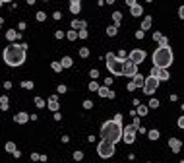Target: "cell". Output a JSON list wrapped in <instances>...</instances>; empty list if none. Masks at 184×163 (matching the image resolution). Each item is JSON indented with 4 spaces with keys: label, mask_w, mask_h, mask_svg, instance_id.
Here are the masks:
<instances>
[{
    "label": "cell",
    "mask_w": 184,
    "mask_h": 163,
    "mask_svg": "<svg viewBox=\"0 0 184 163\" xmlns=\"http://www.w3.org/2000/svg\"><path fill=\"white\" fill-rule=\"evenodd\" d=\"M4 62L8 66H21L25 62V45H8L4 49Z\"/></svg>",
    "instance_id": "cell-1"
},
{
    "label": "cell",
    "mask_w": 184,
    "mask_h": 163,
    "mask_svg": "<svg viewBox=\"0 0 184 163\" xmlns=\"http://www.w3.org/2000/svg\"><path fill=\"white\" fill-rule=\"evenodd\" d=\"M101 136H103V140H109V142L116 144V142L122 138V126H120V122L107 121L105 124L101 126Z\"/></svg>",
    "instance_id": "cell-2"
},
{
    "label": "cell",
    "mask_w": 184,
    "mask_h": 163,
    "mask_svg": "<svg viewBox=\"0 0 184 163\" xmlns=\"http://www.w3.org/2000/svg\"><path fill=\"white\" fill-rule=\"evenodd\" d=\"M173 64V51L169 47H159L155 52H153V66L155 68H169Z\"/></svg>",
    "instance_id": "cell-3"
},
{
    "label": "cell",
    "mask_w": 184,
    "mask_h": 163,
    "mask_svg": "<svg viewBox=\"0 0 184 163\" xmlns=\"http://www.w3.org/2000/svg\"><path fill=\"white\" fill-rule=\"evenodd\" d=\"M107 68H109L115 76H122V70H124V60H120L116 55L109 52V55H107Z\"/></svg>",
    "instance_id": "cell-4"
},
{
    "label": "cell",
    "mask_w": 184,
    "mask_h": 163,
    "mask_svg": "<svg viewBox=\"0 0 184 163\" xmlns=\"http://www.w3.org/2000/svg\"><path fill=\"white\" fill-rule=\"evenodd\" d=\"M97 154L101 155L103 159L112 157V155H115V144L109 142V140H101V144L97 146Z\"/></svg>",
    "instance_id": "cell-5"
},
{
    "label": "cell",
    "mask_w": 184,
    "mask_h": 163,
    "mask_svg": "<svg viewBox=\"0 0 184 163\" xmlns=\"http://www.w3.org/2000/svg\"><path fill=\"white\" fill-rule=\"evenodd\" d=\"M157 88H159V80H157L155 76H149V78H145V82H143V91H145L147 95H153Z\"/></svg>",
    "instance_id": "cell-6"
},
{
    "label": "cell",
    "mask_w": 184,
    "mask_h": 163,
    "mask_svg": "<svg viewBox=\"0 0 184 163\" xmlns=\"http://www.w3.org/2000/svg\"><path fill=\"white\" fill-rule=\"evenodd\" d=\"M130 62H134V64L138 66L140 62H143L145 60V51H140V49H136V51H132L130 52V58H128Z\"/></svg>",
    "instance_id": "cell-7"
},
{
    "label": "cell",
    "mask_w": 184,
    "mask_h": 163,
    "mask_svg": "<svg viewBox=\"0 0 184 163\" xmlns=\"http://www.w3.org/2000/svg\"><path fill=\"white\" fill-rule=\"evenodd\" d=\"M122 74L124 76H136L138 74V68H136V64L134 62H130V60H124V70H122Z\"/></svg>",
    "instance_id": "cell-8"
},
{
    "label": "cell",
    "mask_w": 184,
    "mask_h": 163,
    "mask_svg": "<svg viewBox=\"0 0 184 163\" xmlns=\"http://www.w3.org/2000/svg\"><path fill=\"white\" fill-rule=\"evenodd\" d=\"M151 76H155V78L159 80V82H161V80H169V78H170L169 72H167L165 68H155V66L151 68Z\"/></svg>",
    "instance_id": "cell-9"
},
{
    "label": "cell",
    "mask_w": 184,
    "mask_h": 163,
    "mask_svg": "<svg viewBox=\"0 0 184 163\" xmlns=\"http://www.w3.org/2000/svg\"><path fill=\"white\" fill-rule=\"evenodd\" d=\"M128 6L132 8V16H136V18H140V16H142L143 8L138 4V2H134V0H128Z\"/></svg>",
    "instance_id": "cell-10"
},
{
    "label": "cell",
    "mask_w": 184,
    "mask_h": 163,
    "mask_svg": "<svg viewBox=\"0 0 184 163\" xmlns=\"http://www.w3.org/2000/svg\"><path fill=\"white\" fill-rule=\"evenodd\" d=\"M14 121L18 122V124H25V122L29 121V115L27 113H18V115L14 116Z\"/></svg>",
    "instance_id": "cell-11"
},
{
    "label": "cell",
    "mask_w": 184,
    "mask_h": 163,
    "mask_svg": "<svg viewBox=\"0 0 184 163\" xmlns=\"http://www.w3.org/2000/svg\"><path fill=\"white\" fill-rule=\"evenodd\" d=\"M169 146H170V149H173V152H180V140H176V138H170L169 140Z\"/></svg>",
    "instance_id": "cell-12"
},
{
    "label": "cell",
    "mask_w": 184,
    "mask_h": 163,
    "mask_svg": "<svg viewBox=\"0 0 184 163\" xmlns=\"http://www.w3.org/2000/svg\"><path fill=\"white\" fill-rule=\"evenodd\" d=\"M79 10H82V4H79L78 0H72L70 2V12L72 14H79Z\"/></svg>",
    "instance_id": "cell-13"
},
{
    "label": "cell",
    "mask_w": 184,
    "mask_h": 163,
    "mask_svg": "<svg viewBox=\"0 0 184 163\" xmlns=\"http://www.w3.org/2000/svg\"><path fill=\"white\" fill-rule=\"evenodd\" d=\"M143 82H145V80H143V76L136 74V76H134V82H130V84H132L134 89H136V88H140V85H143Z\"/></svg>",
    "instance_id": "cell-14"
},
{
    "label": "cell",
    "mask_w": 184,
    "mask_h": 163,
    "mask_svg": "<svg viewBox=\"0 0 184 163\" xmlns=\"http://www.w3.org/2000/svg\"><path fill=\"white\" fill-rule=\"evenodd\" d=\"M97 91H99V95H101V97H115V93L110 91L109 88H99Z\"/></svg>",
    "instance_id": "cell-15"
},
{
    "label": "cell",
    "mask_w": 184,
    "mask_h": 163,
    "mask_svg": "<svg viewBox=\"0 0 184 163\" xmlns=\"http://www.w3.org/2000/svg\"><path fill=\"white\" fill-rule=\"evenodd\" d=\"M49 109H51V111H58V101H56V95H52L51 99H49Z\"/></svg>",
    "instance_id": "cell-16"
},
{
    "label": "cell",
    "mask_w": 184,
    "mask_h": 163,
    "mask_svg": "<svg viewBox=\"0 0 184 163\" xmlns=\"http://www.w3.org/2000/svg\"><path fill=\"white\" fill-rule=\"evenodd\" d=\"M6 152H10V154H14V155H19V152H18L14 142H8V144H6Z\"/></svg>",
    "instance_id": "cell-17"
},
{
    "label": "cell",
    "mask_w": 184,
    "mask_h": 163,
    "mask_svg": "<svg viewBox=\"0 0 184 163\" xmlns=\"http://www.w3.org/2000/svg\"><path fill=\"white\" fill-rule=\"evenodd\" d=\"M72 27H74V29H79V31H82V29H85V22L74 19V22H72Z\"/></svg>",
    "instance_id": "cell-18"
},
{
    "label": "cell",
    "mask_w": 184,
    "mask_h": 163,
    "mask_svg": "<svg viewBox=\"0 0 184 163\" xmlns=\"http://www.w3.org/2000/svg\"><path fill=\"white\" fill-rule=\"evenodd\" d=\"M153 39H157V41L161 43V47H169V45H167V39L163 37L161 33H153Z\"/></svg>",
    "instance_id": "cell-19"
},
{
    "label": "cell",
    "mask_w": 184,
    "mask_h": 163,
    "mask_svg": "<svg viewBox=\"0 0 184 163\" xmlns=\"http://www.w3.org/2000/svg\"><path fill=\"white\" fill-rule=\"evenodd\" d=\"M60 64H62V68H70V66H72V58H70V56H64V58L60 60Z\"/></svg>",
    "instance_id": "cell-20"
},
{
    "label": "cell",
    "mask_w": 184,
    "mask_h": 163,
    "mask_svg": "<svg viewBox=\"0 0 184 163\" xmlns=\"http://www.w3.org/2000/svg\"><path fill=\"white\" fill-rule=\"evenodd\" d=\"M149 27H151V18L147 16V18L143 19V23H142V31H145V29H149Z\"/></svg>",
    "instance_id": "cell-21"
},
{
    "label": "cell",
    "mask_w": 184,
    "mask_h": 163,
    "mask_svg": "<svg viewBox=\"0 0 184 163\" xmlns=\"http://www.w3.org/2000/svg\"><path fill=\"white\" fill-rule=\"evenodd\" d=\"M0 107H2V111H6V109H8V97H6V95H2V97H0Z\"/></svg>",
    "instance_id": "cell-22"
},
{
    "label": "cell",
    "mask_w": 184,
    "mask_h": 163,
    "mask_svg": "<svg viewBox=\"0 0 184 163\" xmlns=\"http://www.w3.org/2000/svg\"><path fill=\"white\" fill-rule=\"evenodd\" d=\"M138 115H140V116L147 115V107H145V105H138Z\"/></svg>",
    "instance_id": "cell-23"
},
{
    "label": "cell",
    "mask_w": 184,
    "mask_h": 163,
    "mask_svg": "<svg viewBox=\"0 0 184 163\" xmlns=\"http://www.w3.org/2000/svg\"><path fill=\"white\" fill-rule=\"evenodd\" d=\"M6 37H8V39H10V41H14V39H16V37H18V33H16V31H14V29H10V31H8V33H6Z\"/></svg>",
    "instance_id": "cell-24"
},
{
    "label": "cell",
    "mask_w": 184,
    "mask_h": 163,
    "mask_svg": "<svg viewBox=\"0 0 184 163\" xmlns=\"http://www.w3.org/2000/svg\"><path fill=\"white\" fill-rule=\"evenodd\" d=\"M66 37H68L70 41H76V39H78V31H68V35H66Z\"/></svg>",
    "instance_id": "cell-25"
},
{
    "label": "cell",
    "mask_w": 184,
    "mask_h": 163,
    "mask_svg": "<svg viewBox=\"0 0 184 163\" xmlns=\"http://www.w3.org/2000/svg\"><path fill=\"white\" fill-rule=\"evenodd\" d=\"M147 136H149L151 140H157V138H159V132H157V130H149V132H147Z\"/></svg>",
    "instance_id": "cell-26"
},
{
    "label": "cell",
    "mask_w": 184,
    "mask_h": 163,
    "mask_svg": "<svg viewBox=\"0 0 184 163\" xmlns=\"http://www.w3.org/2000/svg\"><path fill=\"white\" fill-rule=\"evenodd\" d=\"M112 19H115V23H120V19H122L120 12H115V14H112Z\"/></svg>",
    "instance_id": "cell-27"
},
{
    "label": "cell",
    "mask_w": 184,
    "mask_h": 163,
    "mask_svg": "<svg viewBox=\"0 0 184 163\" xmlns=\"http://www.w3.org/2000/svg\"><path fill=\"white\" fill-rule=\"evenodd\" d=\"M52 70H54V72H60V70H62V64H60V62H52Z\"/></svg>",
    "instance_id": "cell-28"
},
{
    "label": "cell",
    "mask_w": 184,
    "mask_h": 163,
    "mask_svg": "<svg viewBox=\"0 0 184 163\" xmlns=\"http://www.w3.org/2000/svg\"><path fill=\"white\" fill-rule=\"evenodd\" d=\"M107 33H109L110 37H112V35H116V25H112V27H109V29H107Z\"/></svg>",
    "instance_id": "cell-29"
},
{
    "label": "cell",
    "mask_w": 184,
    "mask_h": 163,
    "mask_svg": "<svg viewBox=\"0 0 184 163\" xmlns=\"http://www.w3.org/2000/svg\"><path fill=\"white\" fill-rule=\"evenodd\" d=\"M35 105H37V107H45V101H43L41 97H37L35 99Z\"/></svg>",
    "instance_id": "cell-30"
},
{
    "label": "cell",
    "mask_w": 184,
    "mask_h": 163,
    "mask_svg": "<svg viewBox=\"0 0 184 163\" xmlns=\"http://www.w3.org/2000/svg\"><path fill=\"white\" fill-rule=\"evenodd\" d=\"M78 37H79V39H85V37H87V31H85V29L78 31Z\"/></svg>",
    "instance_id": "cell-31"
},
{
    "label": "cell",
    "mask_w": 184,
    "mask_h": 163,
    "mask_svg": "<svg viewBox=\"0 0 184 163\" xmlns=\"http://www.w3.org/2000/svg\"><path fill=\"white\" fill-rule=\"evenodd\" d=\"M149 107H151V109L159 107V101H157V99H151V101H149Z\"/></svg>",
    "instance_id": "cell-32"
},
{
    "label": "cell",
    "mask_w": 184,
    "mask_h": 163,
    "mask_svg": "<svg viewBox=\"0 0 184 163\" xmlns=\"http://www.w3.org/2000/svg\"><path fill=\"white\" fill-rule=\"evenodd\" d=\"M89 89H91V91H97V89H99V85H97V82H91V84H89Z\"/></svg>",
    "instance_id": "cell-33"
},
{
    "label": "cell",
    "mask_w": 184,
    "mask_h": 163,
    "mask_svg": "<svg viewBox=\"0 0 184 163\" xmlns=\"http://www.w3.org/2000/svg\"><path fill=\"white\" fill-rule=\"evenodd\" d=\"M82 157H83V154H82V152H76V154H74V159H76V161H79Z\"/></svg>",
    "instance_id": "cell-34"
},
{
    "label": "cell",
    "mask_w": 184,
    "mask_h": 163,
    "mask_svg": "<svg viewBox=\"0 0 184 163\" xmlns=\"http://www.w3.org/2000/svg\"><path fill=\"white\" fill-rule=\"evenodd\" d=\"M21 85H23V88H25V89H31V88H33V82H23Z\"/></svg>",
    "instance_id": "cell-35"
},
{
    "label": "cell",
    "mask_w": 184,
    "mask_h": 163,
    "mask_svg": "<svg viewBox=\"0 0 184 163\" xmlns=\"http://www.w3.org/2000/svg\"><path fill=\"white\" fill-rule=\"evenodd\" d=\"M45 18H47V16H45V12H39V14H37V19H39V22H43Z\"/></svg>",
    "instance_id": "cell-36"
},
{
    "label": "cell",
    "mask_w": 184,
    "mask_h": 163,
    "mask_svg": "<svg viewBox=\"0 0 184 163\" xmlns=\"http://www.w3.org/2000/svg\"><path fill=\"white\" fill-rule=\"evenodd\" d=\"M178 126L184 130V116H180V118H178Z\"/></svg>",
    "instance_id": "cell-37"
},
{
    "label": "cell",
    "mask_w": 184,
    "mask_h": 163,
    "mask_svg": "<svg viewBox=\"0 0 184 163\" xmlns=\"http://www.w3.org/2000/svg\"><path fill=\"white\" fill-rule=\"evenodd\" d=\"M91 105H93L91 101H83V107H85V109H91Z\"/></svg>",
    "instance_id": "cell-38"
},
{
    "label": "cell",
    "mask_w": 184,
    "mask_h": 163,
    "mask_svg": "<svg viewBox=\"0 0 184 163\" xmlns=\"http://www.w3.org/2000/svg\"><path fill=\"white\" fill-rule=\"evenodd\" d=\"M79 55H82V56H87L89 51H87V49H82V51H79Z\"/></svg>",
    "instance_id": "cell-39"
},
{
    "label": "cell",
    "mask_w": 184,
    "mask_h": 163,
    "mask_svg": "<svg viewBox=\"0 0 184 163\" xmlns=\"http://www.w3.org/2000/svg\"><path fill=\"white\" fill-rule=\"evenodd\" d=\"M54 35H56V39H62V37H64V33H62V31H56Z\"/></svg>",
    "instance_id": "cell-40"
},
{
    "label": "cell",
    "mask_w": 184,
    "mask_h": 163,
    "mask_svg": "<svg viewBox=\"0 0 184 163\" xmlns=\"http://www.w3.org/2000/svg\"><path fill=\"white\" fill-rule=\"evenodd\" d=\"M178 14H180V18L184 19V6H180V10H178Z\"/></svg>",
    "instance_id": "cell-41"
},
{
    "label": "cell",
    "mask_w": 184,
    "mask_h": 163,
    "mask_svg": "<svg viewBox=\"0 0 184 163\" xmlns=\"http://www.w3.org/2000/svg\"><path fill=\"white\" fill-rule=\"evenodd\" d=\"M0 25H2V19H0Z\"/></svg>",
    "instance_id": "cell-42"
}]
</instances>
